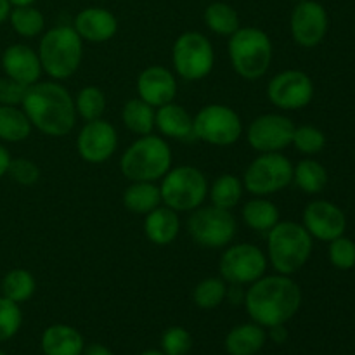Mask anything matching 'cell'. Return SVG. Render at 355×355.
<instances>
[{
	"label": "cell",
	"mask_w": 355,
	"mask_h": 355,
	"mask_svg": "<svg viewBox=\"0 0 355 355\" xmlns=\"http://www.w3.org/2000/svg\"><path fill=\"white\" fill-rule=\"evenodd\" d=\"M312 250L314 238L298 222L279 220L267 232V262L277 274L298 272L309 262Z\"/></svg>",
	"instance_id": "cell-3"
},
{
	"label": "cell",
	"mask_w": 355,
	"mask_h": 355,
	"mask_svg": "<svg viewBox=\"0 0 355 355\" xmlns=\"http://www.w3.org/2000/svg\"><path fill=\"white\" fill-rule=\"evenodd\" d=\"M7 175L19 186H33L40 179V168L28 158H12Z\"/></svg>",
	"instance_id": "cell-40"
},
{
	"label": "cell",
	"mask_w": 355,
	"mask_h": 355,
	"mask_svg": "<svg viewBox=\"0 0 355 355\" xmlns=\"http://www.w3.org/2000/svg\"><path fill=\"white\" fill-rule=\"evenodd\" d=\"M31 127L21 106H0V142H23L30 137Z\"/></svg>",
	"instance_id": "cell-29"
},
{
	"label": "cell",
	"mask_w": 355,
	"mask_h": 355,
	"mask_svg": "<svg viewBox=\"0 0 355 355\" xmlns=\"http://www.w3.org/2000/svg\"><path fill=\"white\" fill-rule=\"evenodd\" d=\"M291 146L305 156H315L326 148V135L321 128L314 125H300L295 127Z\"/></svg>",
	"instance_id": "cell-36"
},
{
	"label": "cell",
	"mask_w": 355,
	"mask_h": 355,
	"mask_svg": "<svg viewBox=\"0 0 355 355\" xmlns=\"http://www.w3.org/2000/svg\"><path fill=\"white\" fill-rule=\"evenodd\" d=\"M194 139L210 146L227 148L241 139V116L225 104H207L194 114Z\"/></svg>",
	"instance_id": "cell-11"
},
{
	"label": "cell",
	"mask_w": 355,
	"mask_h": 355,
	"mask_svg": "<svg viewBox=\"0 0 355 355\" xmlns=\"http://www.w3.org/2000/svg\"><path fill=\"white\" fill-rule=\"evenodd\" d=\"M267 266H269L267 255L259 246L252 243H238L224 248V253L218 260V272L225 283L250 286L257 279L266 276Z\"/></svg>",
	"instance_id": "cell-12"
},
{
	"label": "cell",
	"mask_w": 355,
	"mask_h": 355,
	"mask_svg": "<svg viewBox=\"0 0 355 355\" xmlns=\"http://www.w3.org/2000/svg\"><path fill=\"white\" fill-rule=\"evenodd\" d=\"M177 76L168 68L153 64L142 69L137 76V94L142 101L159 107L163 104L173 103L177 96Z\"/></svg>",
	"instance_id": "cell-18"
},
{
	"label": "cell",
	"mask_w": 355,
	"mask_h": 355,
	"mask_svg": "<svg viewBox=\"0 0 355 355\" xmlns=\"http://www.w3.org/2000/svg\"><path fill=\"white\" fill-rule=\"evenodd\" d=\"M241 180L245 191L253 196H272L293 182V163L283 153H259Z\"/></svg>",
	"instance_id": "cell-8"
},
{
	"label": "cell",
	"mask_w": 355,
	"mask_h": 355,
	"mask_svg": "<svg viewBox=\"0 0 355 355\" xmlns=\"http://www.w3.org/2000/svg\"><path fill=\"white\" fill-rule=\"evenodd\" d=\"M227 54L232 68L248 82L260 80L272 64L274 45L269 35L257 26H241L229 37Z\"/></svg>",
	"instance_id": "cell-5"
},
{
	"label": "cell",
	"mask_w": 355,
	"mask_h": 355,
	"mask_svg": "<svg viewBox=\"0 0 355 355\" xmlns=\"http://www.w3.org/2000/svg\"><path fill=\"white\" fill-rule=\"evenodd\" d=\"M203 17L208 30L214 31L215 35H222V37H231L234 31L241 28L238 10L225 2H211L205 9Z\"/></svg>",
	"instance_id": "cell-32"
},
{
	"label": "cell",
	"mask_w": 355,
	"mask_h": 355,
	"mask_svg": "<svg viewBox=\"0 0 355 355\" xmlns=\"http://www.w3.org/2000/svg\"><path fill=\"white\" fill-rule=\"evenodd\" d=\"M328 259L335 269L350 270L355 267V241L345 234L329 241Z\"/></svg>",
	"instance_id": "cell-38"
},
{
	"label": "cell",
	"mask_w": 355,
	"mask_h": 355,
	"mask_svg": "<svg viewBox=\"0 0 355 355\" xmlns=\"http://www.w3.org/2000/svg\"><path fill=\"white\" fill-rule=\"evenodd\" d=\"M155 118L156 107L142 101L141 97L127 101L125 106L121 107V121L135 135H149L155 130Z\"/></svg>",
	"instance_id": "cell-27"
},
{
	"label": "cell",
	"mask_w": 355,
	"mask_h": 355,
	"mask_svg": "<svg viewBox=\"0 0 355 355\" xmlns=\"http://www.w3.org/2000/svg\"><path fill=\"white\" fill-rule=\"evenodd\" d=\"M172 168V149L168 142L155 134L141 135L123 151L120 170L130 182H156Z\"/></svg>",
	"instance_id": "cell-6"
},
{
	"label": "cell",
	"mask_w": 355,
	"mask_h": 355,
	"mask_svg": "<svg viewBox=\"0 0 355 355\" xmlns=\"http://www.w3.org/2000/svg\"><path fill=\"white\" fill-rule=\"evenodd\" d=\"M266 92L269 103L281 111H298L312 103L315 87L302 69H284L269 80Z\"/></svg>",
	"instance_id": "cell-13"
},
{
	"label": "cell",
	"mask_w": 355,
	"mask_h": 355,
	"mask_svg": "<svg viewBox=\"0 0 355 355\" xmlns=\"http://www.w3.org/2000/svg\"><path fill=\"white\" fill-rule=\"evenodd\" d=\"M194 118L184 106L175 103L163 104L156 107L155 128L168 139L189 141L194 139Z\"/></svg>",
	"instance_id": "cell-21"
},
{
	"label": "cell",
	"mask_w": 355,
	"mask_h": 355,
	"mask_svg": "<svg viewBox=\"0 0 355 355\" xmlns=\"http://www.w3.org/2000/svg\"><path fill=\"white\" fill-rule=\"evenodd\" d=\"M23 326L21 307L0 295V343L14 338Z\"/></svg>",
	"instance_id": "cell-37"
},
{
	"label": "cell",
	"mask_w": 355,
	"mask_h": 355,
	"mask_svg": "<svg viewBox=\"0 0 355 355\" xmlns=\"http://www.w3.org/2000/svg\"><path fill=\"white\" fill-rule=\"evenodd\" d=\"M266 342V328L252 321L234 326L225 336L224 347L229 355H257L263 349Z\"/></svg>",
	"instance_id": "cell-24"
},
{
	"label": "cell",
	"mask_w": 355,
	"mask_h": 355,
	"mask_svg": "<svg viewBox=\"0 0 355 355\" xmlns=\"http://www.w3.org/2000/svg\"><path fill=\"white\" fill-rule=\"evenodd\" d=\"M10 159H12V156H10L9 149L0 142V180H2L3 177L7 175V172H9Z\"/></svg>",
	"instance_id": "cell-42"
},
{
	"label": "cell",
	"mask_w": 355,
	"mask_h": 355,
	"mask_svg": "<svg viewBox=\"0 0 355 355\" xmlns=\"http://www.w3.org/2000/svg\"><path fill=\"white\" fill-rule=\"evenodd\" d=\"M328 170L318 159H312L311 156L297 165H293V182L295 186L305 194H319L328 186Z\"/></svg>",
	"instance_id": "cell-28"
},
{
	"label": "cell",
	"mask_w": 355,
	"mask_h": 355,
	"mask_svg": "<svg viewBox=\"0 0 355 355\" xmlns=\"http://www.w3.org/2000/svg\"><path fill=\"white\" fill-rule=\"evenodd\" d=\"M73 99H75L76 116H80L85 121H94L103 118L107 106L106 94H104L103 89L96 85L83 87Z\"/></svg>",
	"instance_id": "cell-34"
},
{
	"label": "cell",
	"mask_w": 355,
	"mask_h": 355,
	"mask_svg": "<svg viewBox=\"0 0 355 355\" xmlns=\"http://www.w3.org/2000/svg\"><path fill=\"white\" fill-rule=\"evenodd\" d=\"M37 52L45 75L61 82L78 71L83 59V40L73 26L59 24L42 35Z\"/></svg>",
	"instance_id": "cell-4"
},
{
	"label": "cell",
	"mask_w": 355,
	"mask_h": 355,
	"mask_svg": "<svg viewBox=\"0 0 355 355\" xmlns=\"http://www.w3.org/2000/svg\"><path fill=\"white\" fill-rule=\"evenodd\" d=\"M118 149V132L104 118L85 121L76 137V151L87 163L101 165L107 162Z\"/></svg>",
	"instance_id": "cell-16"
},
{
	"label": "cell",
	"mask_w": 355,
	"mask_h": 355,
	"mask_svg": "<svg viewBox=\"0 0 355 355\" xmlns=\"http://www.w3.org/2000/svg\"><path fill=\"white\" fill-rule=\"evenodd\" d=\"M45 355H82L85 349L82 333L68 324H52L45 328L40 338Z\"/></svg>",
	"instance_id": "cell-23"
},
{
	"label": "cell",
	"mask_w": 355,
	"mask_h": 355,
	"mask_svg": "<svg viewBox=\"0 0 355 355\" xmlns=\"http://www.w3.org/2000/svg\"><path fill=\"white\" fill-rule=\"evenodd\" d=\"M243 193H245L243 180L238 175H232V173H222L208 187V198H210L211 205L229 211L238 207Z\"/></svg>",
	"instance_id": "cell-30"
},
{
	"label": "cell",
	"mask_w": 355,
	"mask_h": 355,
	"mask_svg": "<svg viewBox=\"0 0 355 355\" xmlns=\"http://www.w3.org/2000/svg\"><path fill=\"white\" fill-rule=\"evenodd\" d=\"M26 89V85L9 76H0V106H21Z\"/></svg>",
	"instance_id": "cell-41"
},
{
	"label": "cell",
	"mask_w": 355,
	"mask_h": 355,
	"mask_svg": "<svg viewBox=\"0 0 355 355\" xmlns=\"http://www.w3.org/2000/svg\"><path fill=\"white\" fill-rule=\"evenodd\" d=\"M329 30V16L326 7L315 0H302L290 17V31L295 44L314 49L326 38Z\"/></svg>",
	"instance_id": "cell-15"
},
{
	"label": "cell",
	"mask_w": 355,
	"mask_h": 355,
	"mask_svg": "<svg viewBox=\"0 0 355 355\" xmlns=\"http://www.w3.org/2000/svg\"><path fill=\"white\" fill-rule=\"evenodd\" d=\"M37 0H9V3L12 7H23V6H33Z\"/></svg>",
	"instance_id": "cell-46"
},
{
	"label": "cell",
	"mask_w": 355,
	"mask_h": 355,
	"mask_svg": "<svg viewBox=\"0 0 355 355\" xmlns=\"http://www.w3.org/2000/svg\"><path fill=\"white\" fill-rule=\"evenodd\" d=\"M302 300L304 295L297 281L276 272L250 284L243 304L253 322L269 329L291 321L300 311Z\"/></svg>",
	"instance_id": "cell-1"
},
{
	"label": "cell",
	"mask_w": 355,
	"mask_h": 355,
	"mask_svg": "<svg viewBox=\"0 0 355 355\" xmlns=\"http://www.w3.org/2000/svg\"><path fill=\"white\" fill-rule=\"evenodd\" d=\"M0 64H2L3 75L26 87L40 82V76L44 73L38 52L24 44H12L6 47L0 58Z\"/></svg>",
	"instance_id": "cell-19"
},
{
	"label": "cell",
	"mask_w": 355,
	"mask_h": 355,
	"mask_svg": "<svg viewBox=\"0 0 355 355\" xmlns=\"http://www.w3.org/2000/svg\"><path fill=\"white\" fill-rule=\"evenodd\" d=\"M0 355H7L6 352H2V350H0Z\"/></svg>",
	"instance_id": "cell-48"
},
{
	"label": "cell",
	"mask_w": 355,
	"mask_h": 355,
	"mask_svg": "<svg viewBox=\"0 0 355 355\" xmlns=\"http://www.w3.org/2000/svg\"><path fill=\"white\" fill-rule=\"evenodd\" d=\"M208 179L200 168L179 165L170 168L159 184L162 203L180 211H193L200 208L208 198Z\"/></svg>",
	"instance_id": "cell-7"
},
{
	"label": "cell",
	"mask_w": 355,
	"mask_h": 355,
	"mask_svg": "<svg viewBox=\"0 0 355 355\" xmlns=\"http://www.w3.org/2000/svg\"><path fill=\"white\" fill-rule=\"evenodd\" d=\"M139 355H165V354H163L162 350H155V349H151V350H144V352L139 354Z\"/></svg>",
	"instance_id": "cell-47"
},
{
	"label": "cell",
	"mask_w": 355,
	"mask_h": 355,
	"mask_svg": "<svg viewBox=\"0 0 355 355\" xmlns=\"http://www.w3.org/2000/svg\"><path fill=\"white\" fill-rule=\"evenodd\" d=\"M225 298H227V283L218 276L205 277L196 284L193 291L194 304L203 311L217 309Z\"/></svg>",
	"instance_id": "cell-35"
},
{
	"label": "cell",
	"mask_w": 355,
	"mask_h": 355,
	"mask_svg": "<svg viewBox=\"0 0 355 355\" xmlns=\"http://www.w3.org/2000/svg\"><path fill=\"white\" fill-rule=\"evenodd\" d=\"M0 290H2V297L21 305L35 295V291H37V279H35V276L28 269L17 267V269H10L3 276Z\"/></svg>",
	"instance_id": "cell-31"
},
{
	"label": "cell",
	"mask_w": 355,
	"mask_h": 355,
	"mask_svg": "<svg viewBox=\"0 0 355 355\" xmlns=\"http://www.w3.org/2000/svg\"><path fill=\"white\" fill-rule=\"evenodd\" d=\"M73 28L83 42L104 44L118 33V19L104 7H87L76 14Z\"/></svg>",
	"instance_id": "cell-20"
},
{
	"label": "cell",
	"mask_w": 355,
	"mask_h": 355,
	"mask_svg": "<svg viewBox=\"0 0 355 355\" xmlns=\"http://www.w3.org/2000/svg\"><path fill=\"white\" fill-rule=\"evenodd\" d=\"M302 225L319 241L329 243L347 231V217L338 205L328 200H314L305 207Z\"/></svg>",
	"instance_id": "cell-17"
},
{
	"label": "cell",
	"mask_w": 355,
	"mask_h": 355,
	"mask_svg": "<svg viewBox=\"0 0 355 355\" xmlns=\"http://www.w3.org/2000/svg\"><path fill=\"white\" fill-rule=\"evenodd\" d=\"M10 28L23 38H35L44 33L45 17L35 6L12 7L9 14Z\"/></svg>",
	"instance_id": "cell-33"
},
{
	"label": "cell",
	"mask_w": 355,
	"mask_h": 355,
	"mask_svg": "<svg viewBox=\"0 0 355 355\" xmlns=\"http://www.w3.org/2000/svg\"><path fill=\"white\" fill-rule=\"evenodd\" d=\"M173 71L186 82H200L215 66V51L211 42L200 31H184L172 47Z\"/></svg>",
	"instance_id": "cell-9"
},
{
	"label": "cell",
	"mask_w": 355,
	"mask_h": 355,
	"mask_svg": "<svg viewBox=\"0 0 355 355\" xmlns=\"http://www.w3.org/2000/svg\"><path fill=\"white\" fill-rule=\"evenodd\" d=\"M193 347V336L182 326H172L162 335V352L165 355H187Z\"/></svg>",
	"instance_id": "cell-39"
},
{
	"label": "cell",
	"mask_w": 355,
	"mask_h": 355,
	"mask_svg": "<svg viewBox=\"0 0 355 355\" xmlns=\"http://www.w3.org/2000/svg\"><path fill=\"white\" fill-rule=\"evenodd\" d=\"M21 107L31 127L49 137L68 135L76 125L75 99L64 85L55 80L37 82L24 94Z\"/></svg>",
	"instance_id": "cell-2"
},
{
	"label": "cell",
	"mask_w": 355,
	"mask_h": 355,
	"mask_svg": "<svg viewBox=\"0 0 355 355\" xmlns=\"http://www.w3.org/2000/svg\"><path fill=\"white\" fill-rule=\"evenodd\" d=\"M123 205L132 214H149L162 205L159 186H156V182H144V180L132 182L123 193Z\"/></svg>",
	"instance_id": "cell-26"
},
{
	"label": "cell",
	"mask_w": 355,
	"mask_h": 355,
	"mask_svg": "<svg viewBox=\"0 0 355 355\" xmlns=\"http://www.w3.org/2000/svg\"><path fill=\"white\" fill-rule=\"evenodd\" d=\"M186 229L198 246L207 250H222L234 239L238 224L229 210L208 205L191 211Z\"/></svg>",
	"instance_id": "cell-10"
},
{
	"label": "cell",
	"mask_w": 355,
	"mask_h": 355,
	"mask_svg": "<svg viewBox=\"0 0 355 355\" xmlns=\"http://www.w3.org/2000/svg\"><path fill=\"white\" fill-rule=\"evenodd\" d=\"M82 355H114V354L111 352L106 345H101V343H92V345H89L83 349Z\"/></svg>",
	"instance_id": "cell-44"
},
{
	"label": "cell",
	"mask_w": 355,
	"mask_h": 355,
	"mask_svg": "<svg viewBox=\"0 0 355 355\" xmlns=\"http://www.w3.org/2000/svg\"><path fill=\"white\" fill-rule=\"evenodd\" d=\"M243 222L248 225L252 231L259 234H267L274 225L279 222L281 214L279 208L267 198L255 196L253 200L246 201L241 210Z\"/></svg>",
	"instance_id": "cell-25"
},
{
	"label": "cell",
	"mask_w": 355,
	"mask_h": 355,
	"mask_svg": "<svg viewBox=\"0 0 355 355\" xmlns=\"http://www.w3.org/2000/svg\"><path fill=\"white\" fill-rule=\"evenodd\" d=\"M144 234L153 245L166 246L172 245L180 232V218L175 210L166 205H159L153 211L144 215Z\"/></svg>",
	"instance_id": "cell-22"
},
{
	"label": "cell",
	"mask_w": 355,
	"mask_h": 355,
	"mask_svg": "<svg viewBox=\"0 0 355 355\" xmlns=\"http://www.w3.org/2000/svg\"><path fill=\"white\" fill-rule=\"evenodd\" d=\"M10 9H12V6L9 3V0H0V24L9 19Z\"/></svg>",
	"instance_id": "cell-45"
},
{
	"label": "cell",
	"mask_w": 355,
	"mask_h": 355,
	"mask_svg": "<svg viewBox=\"0 0 355 355\" xmlns=\"http://www.w3.org/2000/svg\"><path fill=\"white\" fill-rule=\"evenodd\" d=\"M297 125L281 113H266L252 120L246 128V141L257 153H283L291 146Z\"/></svg>",
	"instance_id": "cell-14"
},
{
	"label": "cell",
	"mask_w": 355,
	"mask_h": 355,
	"mask_svg": "<svg viewBox=\"0 0 355 355\" xmlns=\"http://www.w3.org/2000/svg\"><path fill=\"white\" fill-rule=\"evenodd\" d=\"M269 336L276 343H284L288 338V331H286V328H284V324L272 326V328H269V333H267V338H269Z\"/></svg>",
	"instance_id": "cell-43"
}]
</instances>
